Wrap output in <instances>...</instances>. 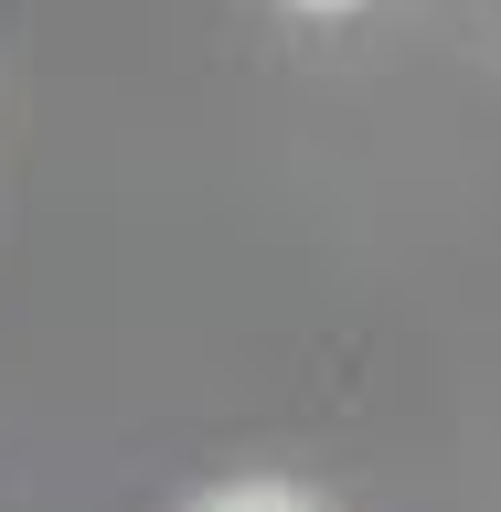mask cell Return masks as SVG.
I'll return each instance as SVG.
<instances>
[{"mask_svg":"<svg viewBox=\"0 0 501 512\" xmlns=\"http://www.w3.org/2000/svg\"><path fill=\"white\" fill-rule=\"evenodd\" d=\"M203 512H320L310 491H288V480H235V491H214Z\"/></svg>","mask_w":501,"mask_h":512,"instance_id":"obj_1","label":"cell"},{"mask_svg":"<svg viewBox=\"0 0 501 512\" xmlns=\"http://www.w3.org/2000/svg\"><path fill=\"white\" fill-rule=\"evenodd\" d=\"M299 11H352V0H299Z\"/></svg>","mask_w":501,"mask_h":512,"instance_id":"obj_2","label":"cell"}]
</instances>
